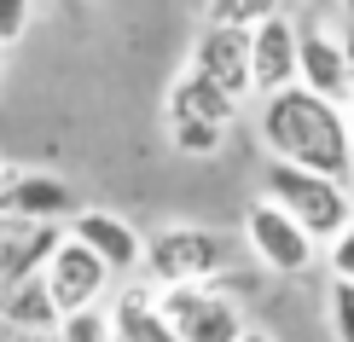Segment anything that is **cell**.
<instances>
[{"instance_id":"1","label":"cell","mask_w":354,"mask_h":342,"mask_svg":"<svg viewBox=\"0 0 354 342\" xmlns=\"http://www.w3.org/2000/svg\"><path fill=\"white\" fill-rule=\"evenodd\" d=\"M256 140L273 162L354 186V116L337 99H319L308 87H285V93L256 99Z\"/></svg>"},{"instance_id":"2","label":"cell","mask_w":354,"mask_h":342,"mask_svg":"<svg viewBox=\"0 0 354 342\" xmlns=\"http://www.w3.org/2000/svg\"><path fill=\"white\" fill-rule=\"evenodd\" d=\"M232 273V238L203 220H174L145 238V278L157 290L169 285H227Z\"/></svg>"},{"instance_id":"3","label":"cell","mask_w":354,"mask_h":342,"mask_svg":"<svg viewBox=\"0 0 354 342\" xmlns=\"http://www.w3.org/2000/svg\"><path fill=\"white\" fill-rule=\"evenodd\" d=\"M239 116H244V105L232 93H221L215 82H203L192 64L174 70V82L163 93V122H169V145L180 157H215Z\"/></svg>"},{"instance_id":"4","label":"cell","mask_w":354,"mask_h":342,"mask_svg":"<svg viewBox=\"0 0 354 342\" xmlns=\"http://www.w3.org/2000/svg\"><path fill=\"white\" fill-rule=\"evenodd\" d=\"M261 198H273L290 220H302L319 244H331V238L354 220V186L331 180V174L290 169V162H273V157H268V169H261Z\"/></svg>"},{"instance_id":"5","label":"cell","mask_w":354,"mask_h":342,"mask_svg":"<svg viewBox=\"0 0 354 342\" xmlns=\"http://www.w3.org/2000/svg\"><path fill=\"white\" fill-rule=\"evenodd\" d=\"M239 232H244V249L256 256V267L273 273V278H308L319 267V249H326L302 220H290L279 209L273 198H250Z\"/></svg>"},{"instance_id":"6","label":"cell","mask_w":354,"mask_h":342,"mask_svg":"<svg viewBox=\"0 0 354 342\" xmlns=\"http://www.w3.org/2000/svg\"><path fill=\"white\" fill-rule=\"evenodd\" d=\"M157 302H163V319L180 342H239L250 331L239 296L227 285H169L157 290Z\"/></svg>"},{"instance_id":"7","label":"cell","mask_w":354,"mask_h":342,"mask_svg":"<svg viewBox=\"0 0 354 342\" xmlns=\"http://www.w3.org/2000/svg\"><path fill=\"white\" fill-rule=\"evenodd\" d=\"M41 278H47V296L58 314H82V307H99L111 290V267L93 256L87 244H76V238H58V249L47 256V267H41Z\"/></svg>"},{"instance_id":"8","label":"cell","mask_w":354,"mask_h":342,"mask_svg":"<svg viewBox=\"0 0 354 342\" xmlns=\"http://www.w3.org/2000/svg\"><path fill=\"white\" fill-rule=\"evenodd\" d=\"M64 232L76 238V244L93 249V256L111 267V278H140V273H145V238L134 232V220H122L116 209L82 203V209L64 220Z\"/></svg>"},{"instance_id":"9","label":"cell","mask_w":354,"mask_h":342,"mask_svg":"<svg viewBox=\"0 0 354 342\" xmlns=\"http://www.w3.org/2000/svg\"><path fill=\"white\" fill-rule=\"evenodd\" d=\"M297 87L319 99L348 105V58H343V29H331L326 18H302V41H297Z\"/></svg>"},{"instance_id":"10","label":"cell","mask_w":354,"mask_h":342,"mask_svg":"<svg viewBox=\"0 0 354 342\" xmlns=\"http://www.w3.org/2000/svg\"><path fill=\"white\" fill-rule=\"evenodd\" d=\"M297 41H302V18H290V12L250 29V87H256V99L297 87Z\"/></svg>"},{"instance_id":"11","label":"cell","mask_w":354,"mask_h":342,"mask_svg":"<svg viewBox=\"0 0 354 342\" xmlns=\"http://www.w3.org/2000/svg\"><path fill=\"white\" fill-rule=\"evenodd\" d=\"M192 70H198L203 82H215L221 93H232L239 105H250L256 99V87H250V35L244 29H215L203 23L198 41H192Z\"/></svg>"},{"instance_id":"12","label":"cell","mask_w":354,"mask_h":342,"mask_svg":"<svg viewBox=\"0 0 354 342\" xmlns=\"http://www.w3.org/2000/svg\"><path fill=\"white\" fill-rule=\"evenodd\" d=\"M76 209H82L76 191L58 180V174L6 169V180H0V215H6V220H58V227H64Z\"/></svg>"},{"instance_id":"13","label":"cell","mask_w":354,"mask_h":342,"mask_svg":"<svg viewBox=\"0 0 354 342\" xmlns=\"http://www.w3.org/2000/svg\"><path fill=\"white\" fill-rule=\"evenodd\" d=\"M111 319H116V336L122 342H180L163 319V302H157V285L151 278H122V290L111 296Z\"/></svg>"},{"instance_id":"14","label":"cell","mask_w":354,"mask_h":342,"mask_svg":"<svg viewBox=\"0 0 354 342\" xmlns=\"http://www.w3.org/2000/svg\"><path fill=\"white\" fill-rule=\"evenodd\" d=\"M0 319H6L18 336H53L58 325H64V314L53 307V296H47V278H41V273H29V278H18V285H6Z\"/></svg>"},{"instance_id":"15","label":"cell","mask_w":354,"mask_h":342,"mask_svg":"<svg viewBox=\"0 0 354 342\" xmlns=\"http://www.w3.org/2000/svg\"><path fill=\"white\" fill-rule=\"evenodd\" d=\"M279 12H290L285 0H203V23H215V29H256V23H268L279 18Z\"/></svg>"},{"instance_id":"16","label":"cell","mask_w":354,"mask_h":342,"mask_svg":"<svg viewBox=\"0 0 354 342\" xmlns=\"http://www.w3.org/2000/svg\"><path fill=\"white\" fill-rule=\"evenodd\" d=\"M58 342H122V336H116V319H111V302L82 307V314H64Z\"/></svg>"},{"instance_id":"17","label":"cell","mask_w":354,"mask_h":342,"mask_svg":"<svg viewBox=\"0 0 354 342\" xmlns=\"http://www.w3.org/2000/svg\"><path fill=\"white\" fill-rule=\"evenodd\" d=\"M326 319H331V336H337V342H354V285L331 278V290H326Z\"/></svg>"},{"instance_id":"18","label":"cell","mask_w":354,"mask_h":342,"mask_svg":"<svg viewBox=\"0 0 354 342\" xmlns=\"http://www.w3.org/2000/svg\"><path fill=\"white\" fill-rule=\"evenodd\" d=\"M35 23V0H0V53H12Z\"/></svg>"},{"instance_id":"19","label":"cell","mask_w":354,"mask_h":342,"mask_svg":"<svg viewBox=\"0 0 354 342\" xmlns=\"http://www.w3.org/2000/svg\"><path fill=\"white\" fill-rule=\"evenodd\" d=\"M326 273H331V278H343V285H354V220L326 244Z\"/></svg>"},{"instance_id":"20","label":"cell","mask_w":354,"mask_h":342,"mask_svg":"<svg viewBox=\"0 0 354 342\" xmlns=\"http://www.w3.org/2000/svg\"><path fill=\"white\" fill-rule=\"evenodd\" d=\"M343 58H348V111H354V23H343Z\"/></svg>"},{"instance_id":"21","label":"cell","mask_w":354,"mask_h":342,"mask_svg":"<svg viewBox=\"0 0 354 342\" xmlns=\"http://www.w3.org/2000/svg\"><path fill=\"white\" fill-rule=\"evenodd\" d=\"M239 342H279V336H273V331H256V325H250V331H244Z\"/></svg>"},{"instance_id":"22","label":"cell","mask_w":354,"mask_h":342,"mask_svg":"<svg viewBox=\"0 0 354 342\" xmlns=\"http://www.w3.org/2000/svg\"><path fill=\"white\" fill-rule=\"evenodd\" d=\"M297 6H308V12H331V6H343V0H297Z\"/></svg>"},{"instance_id":"23","label":"cell","mask_w":354,"mask_h":342,"mask_svg":"<svg viewBox=\"0 0 354 342\" xmlns=\"http://www.w3.org/2000/svg\"><path fill=\"white\" fill-rule=\"evenodd\" d=\"M12 342H58V331L53 336H18V331H12Z\"/></svg>"},{"instance_id":"24","label":"cell","mask_w":354,"mask_h":342,"mask_svg":"<svg viewBox=\"0 0 354 342\" xmlns=\"http://www.w3.org/2000/svg\"><path fill=\"white\" fill-rule=\"evenodd\" d=\"M343 23H354V0H343Z\"/></svg>"},{"instance_id":"25","label":"cell","mask_w":354,"mask_h":342,"mask_svg":"<svg viewBox=\"0 0 354 342\" xmlns=\"http://www.w3.org/2000/svg\"><path fill=\"white\" fill-rule=\"evenodd\" d=\"M6 227H12V220H6V215H0V238H6Z\"/></svg>"},{"instance_id":"26","label":"cell","mask_w":354,"mask_h":342,"mask_svg":"<svg viewBox=\"0 0 354 342\" xmlns=\"http://www.w3.org/2000/svg\"><path fill=\"white\" fill-rule=\"evenodd\" d=\"M0 180H6V169H0Z\"/></svg>"},{"instance_id":"27","label":"cell","mask_w":354,"mask_h":342,"mask_svg":"<svg viewBox=\"0 0 354 342\" xmlns=\"http://www.w3.org/2000/svg\"><path fill=\"white\" fill-rule=\"evenodd\" d=\"M348 116H354V111H348Z\"/></svg>"}]
</instances>
